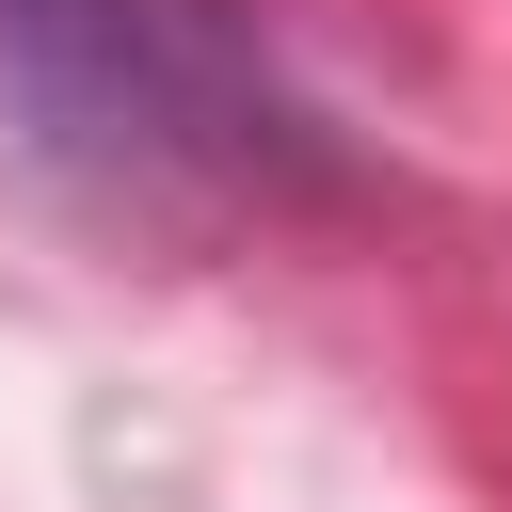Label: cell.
Segmentation results:
<instances>
[{"mask_svg":"<svg viewBox=\"0 0 512 512\" xmlns=\"http://www.w3.org/2000/svg\"><path fill=\"white\" fill-rule=\"evenodd\" d=\"M0 64L48 96V128L144 176H304L320 160L240 0H0Z\"/></svg>","mask_w":512,"mask_h":512,"instance_id":"1","label":"cell"}]
</instances>
